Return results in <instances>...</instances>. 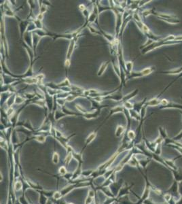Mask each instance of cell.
<instances>
[{
  "label": "cell",
  "instance_id": "obj_1",
  "mask_svg": "<svg viewBox=\"0 0 182 204\" xmlns=\"http://www.w3.org/2000/svg\"><path fill=\"white\" fill-rule=\"evenodd\" d=\"M155 70H156L155 66H150V67L144 68L141 71H133L131 74L128 75L127 77H126V81L131 79H135V78H141V77L147 76L148 75L151 74L152 72H154Z\"/></svg>",
  "mask_w": 182,
  "mask_h": 204
},
{
  "label": "cell",
  "instance_id": "obj_2",
  "mask_svg": "<svg viewBox=\"0 0 182 204\" xmlns=\"http://www.w3.org/2000/svg\"><path fill=\"white\" fill-rule=\"evenodd\" d=\"M78 37H74V39H72L69 42L68 49H67V54H66V58L65 60V63H64V66H65L66 72L67 73V70L69 69V67L71 65V57H72L73 53H74L75 48H76V41H77Z\"/></svg>",
  "mask_w": 182,
  "mask_h": 204
},
{
  "label": "cell",
  "instance_id": "obj_3",
  "mask_svg": "<svg viewBox=\"0 0 182 204\" xmlns=\"http://www.w3.org/2000/svg\"><path fill=\"white\" fill-rule=\"evenodd\" d=\"M154 15L156 16L160 20L164 21L171 25H176L180 23V21L177 19V16L174 15V14L161 13V12H158L155 11Z\"/></svg>",
  "mask_w": 182,
  "mask_h": 204
},
{
  "label": "cell",
  "instance_id": "obj_4",
  "mask_svg": "<svg viewBox=\"0 0 182 204\" xmlns=\"http://www.w3.org/2000/svg\"><path fill=\"white\" fill-rule=\"evenodd\" d=\"M111 10L114 12L116 15V37L118 38L122 25V13L118 10L116 6L111 8Z\"/></svg>",
  "mask_w": 182,
  "mask_h": 204
},
{
  "label": "cell",
  "instance_id": "obj_5",
  "mask_svg": "<svg viewBox=\"0 0 182 204\" xmlns=\"http://www.w3.org/2000/svg\"><path fill=\"white\" fill-rule=\"evenodd\" d=\"M123 95L122 93V87H120V88L116 92L114 93H112L111 95H110L106 96V97H103V99L105 100H112V101H118L120 102L121 101V100L122 99Z\"/></svg>",
  "mask_w": 182,
  "mask_h": 204
},
{
  "label": "cell",
  "instance_id": "obj_6",
  "mask_svg": "<svg viewBox=\"0 0 182 204\" xmlns=\"http://www.w3.org/2000/svg\"><path fill=\"white\" fill-rule=\"evenodd\" d=\"M145 35L147 36V39H149V40H153L154 42H158V41L160 40V37L157 36V35H155V34L153 33L152 31L149 29V28L146 25L143 24V29L141 31Z\"/></svg>",
  "mask_w": 182,
  "mask_h": 204
},
{
  "label": "cell",
  "instance_id": "obj_7",
  "mask_svg": "<svg viewBox=\"0 0 182 204\" xmlns=\"http://www.w3.org/2000/svg\"><path fill=\"white\" fill-rule=\"evenodd\" d=\"M122 184H123V180L122 179H120V180H119L118 182H114L113 183H112L110 184V186L109 187V188L110 189V190L113 193V195L114 196H115V197L116 198L118 195L119 191L120 190V189L122 187Z\"/></svg>",
  "mask_w": 182,
  "mask_h": 204
},
{
  "label": "cell",
  "instance_id": "obj_8",
  "mask_svg": "<svg viewBox=\"0 0 182 204\" xmlns=\"http://www.w3.org/2000/svg\"><path fill=\"white\" fill-rule=\"evenodd\" d=\"M17 127H21L29 131L32 132L33 133H34L35 131V129L33 128V125H32L31 121L28 119L23 121H19V122L17 123V125H16V128H17Z\"/></svg>",
  "mask_w": 182,
  "mask_h": 204
},
{
  "label": "cell",
  "instance_id": "obj_9",
  "mask_svg": "<svg viewBox=\"0 0 182 204\" xmlns=\"http://www.w3.org/2000/svg\"><path fill=\"white\" fill-rule=\"evenodd\" d=\"M101 109H98V110H94L92 111H88L86 113L82 114V116L86 120H92L94 119H97L101 114Z\"/></svg>",
  "mask_w": 182,
  "mask_h": 204
},
{
  "label": "cell",
  "instance_id": "obj_10",
  "mask_svg": "<svg viewBox=\"0 0 182 204\" xmlns=\"http://www.w3.org/2000/svg\"><path fill=\"white\" fill-rule=\"evenodd\" d=\"M77 188H79V184H78V183L69 184L68 185H67L66 187H63L62 189H60V193H61L62 195H63L64 197H65L67 195H68L71 191H74L75 189H77Z\"/></svg>",
  "mask_w": 182,
  "mask_h": 204
},
{
  "label": "cell",
  "instance_id": "obj_11",
  "mask_svg": "<svg viewBox=\"0 0 182 204\" xmlns=\"http://www.w3.org/2000/svg\"><path fill=\"white\" fill-rule=\"evenodd\" d=\"M23 42L33 49V32L26 31L23 36Z\"/></svg>",
  "mask_w": 182,
  "mask_h": 204
},
{
  "label": "cell",
  "instance_id": "obj_12",
  "mask_svg": "<svg viewBox=\"0 0 182 204\" xmlns=\"http://www.w3.org/2000/svg\"><path fill=\"white\" fill-rule=\"evenodd\" d=\"M31 21L29 19H25V20H21L20 22H19V31H20V35L21 37L23 38V35L24 33L27 31V29Z\"/></svg>",
  "mask_w": 182,
  "mask_h": 204
},
{
  "label": "cell",
  "instance_id": "obj_13",
  "mask_svg": "<svg viewBox=\"0 0 182 204\" xmlns=\"http://www.w3.org/2000/svg\"><path fill=\"white\" fill-rule=\"evenodd\" d=\"M102 125H101V126H99V127H98L97 129H96V131H94L93 132H92V133H90L89 135L87 136V137L85 139V143H84V148H83V149H82V151L81 152V153H83V151H84V150L86 148V146H88V145H89L90 144L91 142H92V141L94 140V139L97 137V130L99 129L101 127Z\"/></svg>",
  "mask_w": 182,
  "mask_h": 204
},
{
  "label": "cell",
  "instance_id": "obj_14",
  "mask_svg": "<svg viewBox=\"0 0 182 204\" xmlns=\"http://www.w3.org/2000/svg\"><path fill=\"white\" fill-rule=\"evenodd\" d=\"M169 108L179 109V110H182V104L175 103V102H173L172 101H169L168 100L165 105L160 107V109H161V110H163V109H169Z\"/></svg>",
  "mask_w": 182,
  "mask_h": 204
},
{
  "label": "cell",
  "instance_id": "obj_15",
  "mask_svg": "<svg viewBox=\"0 0 182 204\" xmlns=\"http://www.w3.org/2000/svg\"><path fill=\"white\" fill-rule=\"evenodd\" d=\"M162 93H160L159 95L156 97L152 98V99L147 100L146 101V103H145V105L147 107H155V106H158V105H160V101H161V99H160V97Z\"/></svg>",
  "mask_w": 182,
  "mask_h": 204
},
{
  "label": "cell",
  "instance_id": "obj_16",
  "mask_svg": "<svg viewBox=\"0 0 182 204\" xmlns=\"http://www.w3.org/2000/svg\"><path fill=\"white\" fill-rule=\"evenodd\" d=\"M76 135V133H74V134H72V135H70L69 136H68V137H65V135H63L60 137H57V138H56V139L60 143V145H62V146H63V147L66 149V148H67V146H69L68 142H69V139H70L71 137H73Z\"/></svg>",
  "mask_w": 182,
  "mask_h": 204
},
{
  "label": "cell",
  "instance_id": "obj_17",
  "mask_svg": "<svg viewBox=\"0 0 182 204\" xmlns=\"http://www.w3.org/2000/svg\"><path fill=\"white\" fill-rule=\"evenodd\" d=\"M139 89H135V90H134L133 91H132V92L129 93H128L127 95H124L122 99L121 100L119 103H120L121 104H122V103H124V102L130 101V100L135 97L136 95H137V94L139 93Z\"/></svg>",
  "mask_w": 182,
  "mask_h": 204
},
{
  "label": "cell",
  "instance_id": "obj_18",
  "mask_svg": "<svg viewBox=\"0 0 182 204\" xmlns=\"http://www.w3.org/2000/svg\"><path fill=\"white\" fill-rule=\"evenodd\" d=\"M124 108L122 106V105H117V106H114V108H112L111 110H110V114H109L108 116H107V119L105 120V121H106V120H108L109 118L110 117V116L114 115V114H118V113H122L123 114V112H124Z\"/></svg>",
  "mask_w": 182,
  "mask_h": 204
},
{
  "label": "cell",
  "instance_id": "obj_19",
  "mask_svg": "<svg viewBox=\"0 0 182 204\" xmlns=\"http://www.w3.org/2000/svg\"><path fill=\"white\" fill-rule=\"evenodd\" d=\"M20 81L23 83L26 84V85H38V80L37 79L36 77H30V78H26L21 79Z\"/></svg>",
  "mask_w": 182,
  "mask_h": 204
},
{
  "label": "cell",
  "instance_id": "obj_20",
  "mask_svg": "<svg viewBox=\"0 0 182 204\" xmlns=\"http://www.w3.org/2000/svg\"><path fill=\"white\" fill-rule=\"evenodd\" d=\"M111 63V61H107L103 62L101 63V66L99 67V70L97 71V76H103V74L105 73V71H106L107 68H108V65H110V63Z\"/></svg>",
  "mask_w": 182,
  "mask_h": 204
},
{
  "label": "cell",
  "instance_id": "obj_21",
  "mask_svg": "<svg viewBox=\"0 0 182 204\" xmlns=\"http://www.w3.org/2000/svg\"><path fill=\"white\" fill-rule=\"evenodd\" d=\"M65 116H67L61 110V107L58 106V108H57V109L54 112L55 121H59L60 119H62V118L63 117H65Z\"/></svg>",
  "mask_w": 182,
  "mask_h": 204
},
{
  "label": "cell",
  "instance_id": "obj_22",
  "mask_svg": "<svg viewBox=\"0 0 182 204\" xmlns=\"http://www.w3.org/2000/svg\"><path fill=\"white\" fill-rule=\"evenodd\" d=\"M23 180L21 179H17L14 181V192H19V191H23Z\"/></svg>",
  "mask_w": 182,
  "mask_h": 204
},
{
  "label": "cell",
  "instance_id": "obj_23",
  "mask_svg": "<svg viewBox=\"0 0 182 204\" xmlns=\"http://www.w3.org/2000/svg\"><path fill=\"white\" fill-rule=\"evenodd\" d=\"M41 39L42 38H41L39 35H37V34L33 33V51H34L35 55V53H36L37 46H38Z\"/></svg>",
  "mask_w": 182,
  "mask_h": 204
},
{
  "label": "cell",
  "instance_id": "obj_24",
  "mask_svg": "<svg viewBox=\"0 0 182 204\" xmlns=\"http://www.w3.org/2000/svg\"><path fill=\"white\" fill-rule=\"evenodd\" d=\"M147 101V97H145V98H144V99L143 100V101L134 103L133 110H135V111H136V112H138V113H140L141 110V108H143V105H145V103H146V101Z\"/></svg>",
  "mask_w": 182,
  "mask_h": 204
},
{
  "label": "cell",
  "instance_id": "obj_25",
  "mask_svg": "<svg viewBox=\"0 0 182 204\" xmlns=\"http://www.w3.org/2000/svg\"><path fill=\"white\" fill-rule=\"evenodd\" d=\"M126 129L124 127V126L121 125H118L117 126L116 129L115 131V135L116 137H120L124 133H126Z\"/></svg>",
  "mask_w": 182,
  "mask_h": 204
},
{
  "label": "cell",
  "instance_id": "obj_26",
  "mask_svg": "<svg viewBox=\"0 0 182 204\" xmlns=\"http://www.w3.org/2000/svg\"><path fill=\"white\" fill-rule=\"evenodd\" d=\"M99 31H100V32H101V35H102L103 36L105 37V40H106L107 41H108V42L110 43H112L114 40H115L116 38V36H113V35H111V34L107 33V32L104 31L103 29H100V28H99Z\"/></svg>",
  "mask_w": 182,
  "mask_h": 204
},
{
  "label": "cell",
  "instance_id": "obj_27",
  "mask_svg": "<svg viewBox=\"0 0 182 204\" xmlns=\"http://www.w3.org/2000/svg\"><path fill=\"white\" fill-rule=\"evenodd\" d=\"M182 72V67L179 68H175V69H171V70L165 71H160V73L165 74L169 75H179Z\"/></svg>",
  "mask_w": 182,
  "mask_h": 204
},
{
  "label": "cell",
  "instance_id": "obj_28",
  "mask_svg": "<svg viewBox=\"0 0 182 204\" xmlns=\"http://www.w3.org/2000/svg\"><path fill=\"white\" fill-rule=\"evenodd\" d=\"M133 62L131 61H126L125 62V72L128 75H130L133 72Z\"/></svg>",
  "mask_w": 182,
  "mask_h": 204
},
{
  "label": "cell",
  "instance_id": "obj_29",
  "mask_svg": "<svg viewBox=\"0 0 182 204\" xmlns=\"http://www.w3.org/2000/svg\"><path fill=\"white\" fill-rule=\"evenodd\" d=\"M111 63L112 64V65H113L114 71L116 72V74L118 76V78H120V65L118 64V63H116V61L114 60V59H112L111 60Z\"/></svg>",
  "mask_w": 182,
  "mask_h": 204
},
{
  "label": "cell",
  "instance_id": "obj_30",
  "mask_svg": "<svg viewBox=\"0 0 182 204\" xmlns=\"http://www.w3.org/2000/svg\"><path fill=\"white\" fill-rule=\"evenodd\" d=\"M70 88H71V92L77 93H80V94H84V92L85 91V89H83L82 87H80L79 86H77V85H72V84H71Z\"/></svg>",
  "mask_w": 182,
  "mask_h": 204
},
{
  "label": "cell",
  "instance_id": "obj_31",
  "mask_svg": "<svg viewBox=\"0 0 182 204\" xmlns=\"http://www.w3.org/2000/svg\"><path fill=\"white\" fill-rule=\"evenodd\" d=\"M17 94H12V95L8 98V100H7L6 103H5V104L7 105V108L12 107V105L15 103V98H16V95Z\"/></svg>",
  "mask_w": 182,
  "mask_h": 204
},
{
  "label": "cell",
  "instance_id": "obj_32",
  "mask_svg": "<svg viewBox=\"0 0 182 204\" xmlns=\"http://www.w3.org/2000/svg\"><path fill=\"white\" fill-rule=\"evenodd\" d=\"M57 85H58V87L60 88V91H61V88H64V87H70L71 84L70 81H69V80L68 79V78H66L63 82L57 84Z\"/></svg>",
  "mask_w": 182,
  "mask_h": 204
},
{
  "label": "cell",
  "instance_id": "obj_33",
  "mask_svg": "<svg viewBox=\"0 0 182 204\" xmlns=\"http://www.w3.org/2000/svg\"><path fill=\"white\" fill-rule=\"evenodd\" d=\"M128 190H129V187H122L120 189V190L119 191L118 195L116 199H119L120 197H122L126 196V195L128 193Z\"/></svg>",
  "mask_w": 182,
  "mask_h": 204
},
{
  "label": "cell",
  "instance_id": "obj_34",
  "mask_svg": "<svg viewBox=\"0 0 182 204\" xmlns=\"http://www.w3.org/2000/svg\"><path fill=\"white\" fill-rule=\"evenodd\" d=\"M27 99L24 97L23 96H21L20 95L17 94L16 95V98H15V103L14 104L16 105H21L23 104V103H25L26 102Z\"/></svg>",
  "mask_w": 182,
  "mask_h": 204
},
{
  "label": "cell",
  "instance_id": "obj_35",
  "mask_svg": "<svg viewBox=\"0 0 182 204\" xmlns=\"http://www.w3.org/2000/svg\"><path fill=\"white\" fill-rule=\"evenodd\" d=\"M129 111V114L130 116H131V117L132 118V119H135L136 121H141V116H140V114L138 113V112H136L135 110H128Z\"/></svg>",
  "mask_w": 182,
  "mask_h": 204
},
{
  "label": "cell",
  "instance_id": "obj_36",
  "mask_svg": "<svg viewBox=\"0 0 182 204\" xmlns=\"http://www.w3.org/2000/svg\"><path fill=\"white\" fill-rule=\"evenodd\" d=\"M155 11H156V10H155L154 8L146 9V10H144L143 11H142L141 16L143 17L146 18L149 15H154V13Z\"/></svg>",
  "mask_w": 182,
  "mask_h": 204
},
{
  "label": "cell",
  "instance_id": "obj_37",
  "mask_svg": "<svg viewBox=\"0 0 182 204\" xmlns=\"http://www.w3.org/2000/svg\"><path fill=\"white\" fill-rule=\"evenodd\" d=\"M125 133H126V137H127V138L129 139L130 142L133 141L134 139H135V137H136V133H135V132L132 129L128 130V131H126Z\"/></svg>",
  "mask_w": 182,
  "mask_h": 204
},
{
  "label": "cell",
  "instance_id": "obj_38",
  "mask_svg": "<svg viewBox=\"0 0 182 204\" xmlns=\"http://www.w3.org/2000/svg\"><path fill=\"white\" fill-rule=\"evenodd\" d=\"M33 21V23L35 24V27H36V28L37 29H45V28H44V25H43L42 21L38 20V19H37L36 18H35V19H33V20H31Z\"/></svg>",
  "mask_w": 182,
  "mask_h": 204
},
{
  "label": "cell",
  "instance_id": "obj_39",
  "mask_svg": "<svg viewBox=\"0 0 182 204\" xmlns=\"http://www.w3.org/2000/svg\"><path fill=\"white\" fill-rule=\"evenodd\" d=\"M63 195H62L61 193H60V191H55L54 194H53L52 196V199L54 200L55 201H60V200H61L62 199H63Z\"/></svg>",
  "mask_w": 182,
  "mask_h": 204
},
{
  "label": "cell",
  "instance_id": "obj_40",
  "mask_svg": "<svg viewBox=\"0 0 182 204\" xmlns=\"http://www.w3.org/2000/svg\"><path fill=\"white\" fill-rule=\"evenodd\" d=\"M60 161V156L56 150H54V153L52 154V161L54 165H57L59 163Z\"/></svg>",
  "mask_w": 182,
  "mask_h": 204
},
{
  "label": "cell",
  "instance_id": "obj_41",
  "mask_svg": "<svg viewBox=\"0 0 182 204\" xmlns=\"http://www.w3.org/2000/svg\"><path fill=\"white\" fill-rule=\"evenodd\" d=\"M74 153V152H73ZM73 153H69L66 154V157L65 158V160H64V163H65V165L68 166L69 163H70V162L71 161V160H72V159L74 158V156H73Z\"/></svg>",
  "mask_w": 182,
  "mask_h": 204
},
{
  "label": "cell",
  "instance_id": "obj_42",
  "mask_svg": "<svg viewBox=\"0 0 182 204\" xmlns=\"http://www.w3.org/2000/svg\"><path fill=\"white\" fill-rule=\"evenodd\" d=\"M58 176L60 177H62L63 178V176H65L67 173L69 172L68 170H67V167L65 166H60V167L58 168Z\"/></svg>",
  "mask_w": 182,
  "mask_h": 204
},
{
  "label": "cell",
  "instance_id": "obj_43",
  "mask_svg": "<svg viewBox=\"0 0 182 204\" xmlns=\"http://www.w3.org/2000/svg\"><path fill=\"white\" fill-rule=\"evenodd\" d=\"M87 28L88 29L89 31H90V33L94 34V35H101V32H100L99 30L97 29L94 27V26H92V25H88Z\"/></svg>",
  "mask_w": 182,
  "mask_h": 204
},
{
  "label": "cell",
  "instance_id": "obj_44",
  "mask_svg": "<svg viewBox=\"0 0 182 204\" xmlns=\"http://www.w3.org/2000/svg\"><path fill=\"white\" fill-rule=\"evenodd\" d=\"M23 97H24L27 100H31L34 99L35 97H36V95H35V93L25 92L23 93Z\"/></svg>",
  "mask_w": 182,
  "mask_h": 204
},
{
  "label": "cell",
  "instance_id": "obj_45",
  "mask_svg": "<svg viewBox=\"0 0 182 204\" xmlns=\"http://www.w3.org/2000/svg\"><path fill=\"white\" fill-rule=\"evenodd\" d=\"M94 170L93 169H89V170H84L82 171V176H83L84 178H90L92 176V173H93Z\"/></svg>",
  "mask_w": 182,
  "mask_h": 204
},
{
  "label": "cell",
  "instance_id": "obj_46",
  "mask_svg": "<svg viewBox=\"0 0 182 204\" xmlns=\"http://www.w3.org/2000/svg\"><path fill=\"white\" fill-rule=\"evenodd\" d=\"M48 199L47 197L43 195L42 193H40V197H39V204H46Z\"/></svg>",
  "mask_w": 182,
  "mask_h": 204
},
{
  "label": "cell",
  "instance_id": "obj_47",
  "mask_svg": "<svg viewBox=\"0 0 182 204\" xmlns=\"http://www.w3.org/2000/svg\"><path fill=\"white\" fill-rule=\"evenodd\" d=\"M40 3H39V4H40V12H39V13L44 14L46 12H47L48 6H46V5L44 4L42 2V1H40Z\"/></svg>",
  "mask_w": 182,
  "mask_h": 204
},
{
  "label": "cell",
  "instance_id": "obj_48",
  "mask_svg": "<svg viewBox=\"0 0 182 204\" xmlns=\"http://www.w3.org/2000/svg\"><path fill=\"white\" fill-rule=\"evenodd\" d=\"M122 105L124 108H125L126 109H127L128 110H133L134 108V103H132L131 101H126L124 102V103H123L121 104Z\"/></svg>",
  "mask_w": 182,
  "mask_h": 204
},
{
  "label": "cell",
  "instance_id": "obj_49",
  "mask_svg": "<svg viewBox=\"0 0 182 204\" xmlns=\"http://www.w3.org/2000/svg\"><path fill=\"white\" fill-rule=\"evenodd\" d=\"M147 108L145 105H144L143 106V108H141V110L140 111V116H141V120L145 119V116H146V112H147Z\"/></svg>",
  "mask_w": 182,
  "mask_h": 204
},
{
  "label": "cell",
  "instance_id": "obj_50",
  "mask_svg": "<svg viewBox=\"0 0 182 204\" xmlns=\"http://www.w3.org/2000/svg\"><path fill=\"white\" fill-rule=\"evenodd\" d=\"M35 77L37 78V79L38 80V86L40 85H44V83H43V80H44V78H45V76H44V74H38L37 75L35 76Z\"/></svg>",
  "mask_w": 182,
  "mask_h": 204
},
{
  "label": "cell",
  "instance_id": "obj_51",
  "mask_svg": "<svg viewBox=\"0 0 182 204\" xmlns=\"http://www.w3.org/2000/svg\"><path fill=\"white\" fill-rule=\"evenodd\" d=\"M6 112L7 116H8V118H10V117H11V116L13 115L14 113H15L16 111H15V110H14V108H13V107H10V108H7V110H6Z\"/></svg>",
  "mask_w": 182,
  "mask_h": 204
},
{
  "label": "cell",
  "instance_id": "obj_52",
  "mask_svg": "<svg viewBox=\"0 0 182 204\" xmlns=\"http://www.w3.org/2000/svg\"><path fill=\"white\" fill-rule=\"evenodd\" d=\"M56 102H57V104H58V106L63 107L65 105V103L67 101H66L65 99H60V98H57Z\"/></svg>",
  "mask_w": 182,
  "mask_h": 204
},
{
  "label": "cell",
  "instance_id": "obj_53",
  "mask_svg": "<svg viewBox=\"0 0 182 204\" xmlns=\"http://www.w3.org/2000/svg\"><path fill=\"white\" fill-rule=\"evenodd\" d=\"M76 108H77V110H78V112H79L80 113H81V114H85V113H86L87 112H88V110H85V109L82 106H81V105H79V104H76Z\"/></svg>",
  "mask_w": 182,
  "mask_h": 204
},
{
  "label": "cell",
  "instance_id": "obj_54",
  "mask_svg": "<svg viewBox=\"0 0 182 204\" xmlns=\"http://www.w3.org/2000/svg\"><path fill=\"white\" fill-rule=\"evenodd\" d=\"M151 1H139V8H141V7L143 6L144 5L146 4V3L151 2Z\"/></svg>",
  "mask_w": 182,
  "mask_h": 204
},
{
  "label": "cell",
  "instance_id": "obj_55",
  "mask_svg": "<svg viewBox=\"0 0 182 204\" xmlns=\"http://www.w3.org/2000/svg\"><path fill=\"white\" fill-rule=\"evenodd\" d=\"M86 8H87L86 7L84 4H80L79 6H78V9H79V10H80V11H81L82 12L84 11V10H85Z\"/></svg>",
  "mask_w": 182,
  "mask_h": 204
},
{
  "label": "cell",
  "instance_id": "obj_56",
  "mask_svg": "<svg viewBox=\"0 0 182 204\" xmlns=\"http://www.w3.org/2000/svg\"><path fill=\"white\" fill-rule=\"evenodd\" d=\"M35 18H36L37 19H38V20L42 21L43 19H44V14L39 13L38 14H37V15H36V17H35Z\"/></svg>",
  "mask_w": 182,
  "mask_h": 204
},
{
  "label": "cell",
  "instance_id": "obj_57",
  "mask_svg": "<svg viewBox=\"0 0 182 204\" xmlns=\"http://www.w3.org/2000/svg\"><path fill=\"white\" fill-rule=\"evenodd\" d=\"M42 2L46 6H51V3H50L49 1H42Z\"/></svg>",
  "mask_w": 182,
  "mask_h": 204
},
{
  "label": "cell",
  "instance_id": "obj_58",
  "mask_svg": "<svg viewBox=\"0 0 182 204\" xmlns=\"http://www.w3.org/2000/svg\"><path fill=\"white\" fill-rule=\"evenodd\" d=\"M14 204H22V203H20V202H19V201H18V200H17V201H16V202H14Z\"/></svg>",
  "mask_w": 182,
  "mask_h": 204
},
{
  "label": "cell",
  "instance_id": "obj_59",
  "mask_svg": "<svg viewBox=\"0 0 182 204\" xmlns=\"http://www.w3.org/2000/svg\"><path fill=\"white\" fill-rule=\"evenodd\" d=\"M114 204H118V201H116L115 202V203H114Z\"/></svg>",
  "mask_w": 182,
  "mask_h": 204
},
{
  "label": "cell",
  "instance_id": "obj_60",
  "mask_svg": "<svg viewBox=\"0 0 182 204\" xmlns=\"http://www.w3.org/2000/svg\"><path fill=\"white\" fill-rule=\"evenodd\" d=\"M56 204H59V203H58V202H56Z\"/></svg>",
  "mask_w": 182,
  "mask_h": 204
}]
</instances>
